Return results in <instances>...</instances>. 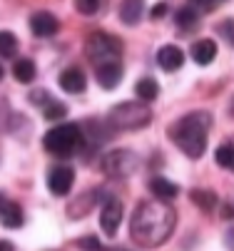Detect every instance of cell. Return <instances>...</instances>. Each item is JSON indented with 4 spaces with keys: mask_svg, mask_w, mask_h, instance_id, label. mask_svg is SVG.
I'll return each instance as SVG.
<instances>
[{
    "mask_svg": "<svg viewBox=\"0 0 234 251\" xmlns=\"http://www.w3.org/2000/svg\"><path fill=\"white\" fill-rule=\"evenodd\" d=\"M217 32L227 40V45L234 48V20H222V23L217 25Z\"/></svg>",
    "mask_w": 234,
    "mask_h": 251,
    "instance_id": "d4e9b609",
    "label": "cell"
},
{
    "mask_svg": "<svg viewBox=\"0 0 234 251\" xmlns=\"http://www.w3.org/2000/svg\"><path fill=\"white\" fill-rule=\"evenodd\" d=\"M219 3H222V0H219Z\"/></svg>",
    "mask_w": 234,
    "mask_h": 251,
    "instance_id": "1f68e13d",
    "label": "cell"
},
{
    "mask_svg": "<svg viewBox=\"0 0 234 251\" xmlns=\"http://www.w3.org/2000/svg\"><path fill=\"white\" fill-rule=\"evenodd\" d=\"M60 87L65 90V92H70V95H80V92H85V87H87V77H85V73L80 67H68L65 73L60 75Z\"/></svg>",
    "mask_w": 234,
    "mask_h": 251,
    "instance_id": "4fadbf2b",
    "label": "cell"
},
{
    "mask_svg": "<svg viewBox=\"0 0 234 251\" xmlns=\"http://www.w3.org/2000/svg\"><path fill=\"white\" fill-rule=\"evenodd\" d=\"M30 30H32V35H38V38H52V35L60 30V23H57V18L52 13L40 10V13H35L30 18Z\"/></svg>",
    "mask_w": 234,
    "mask_h": 251,
    "instance_id": "9c48e42d",
    "label": "cell"
},
{
    "mask_svg": "<svg viewBox=\"0 0 234 251\" xmlns=\"http://www.w3.org/2000/svg\"><path fill=\"white\" fill-rule=\"evenodd\" d=\"M0 251H15V246L10 241H0Z\"/></svg>",
    "mask_w": 234,
    "mask_h": 251,
    "instance_id": "83f0119b",
    "label": "cell"
},
{
    "mask_svg": "<svg viewBox=\"0 0 234 251\" xmlns=\"http://www.w3.org/2000/svg\"><path fill=\"white\" fill-rule=\"evenodd\" d=\"M75 184V172L70 167H65V164H57L48 172V189L55 194V197H65V194H70Z\"/></svg>",
    "mask_w": 234,
    "mask_h": 251,
    "instance_id": "52a82bcc",
    "label": "cell"
},
{
    "mask_svg": "<svg viewBox=\"0 0 234 251\" xmlns=\"http://www.w3.org/2000/svg\"><path fill=\"white\" fill-rule=\"evenodd\" d=\"M189 199H192V204H197L202 211H214V206H217V194L209 192V189H194L189 194Z\"/></svg>",
    "mask_w": 234,
    "mask_h": 251,
    "instance_id": "ffe728a7",
    "label": "cell"
},
{
    "mask_svg": "<svg viewBox=\"0 0 234 251\" xmlns=\"http://www.w3.org/2000/svg\"><path fill=\"white\" fill-rule=\"evenodd\" d=\"M0 80H3V67H0Z\"/></svg>",
    "mask_w": 234,
    "mask_h": 251,
    "instance_id": "4dcf8cb0",
    "label": "cell"
},
{
    "mask_svg": "<svg viewBox=\"0 0 234 251\" xmlns=\"http://www.w3.org/2000/svg\"><path fill=\"white\" fill-rule=\"evenodd\" d=\"M189 52H192V60L197 65H209L217 57V45H214V40H197Z\"/></svg>",
    "mask_w": 234,
    "mask_h": 251,
    "instance_id": "2e32d148",
    "label": "cell"
},
{
    "mask_svg": "<svg viewBox=\"0 0 234 251\" xmlns=\"http://www.w3.org/2000/svg\"><path fill=\"white\" fill-rule=\"evenodd\" d=\"M82 145V129L80 125H57L43 137V147L52 157H73Z\"/></svg>",
    "mask_w": 234,
    "mask_h": 251,
    "instance_id": "3957f363",
    "label": "cell"
},
{
    "mask_svg": "<svg viewBox=\"0 0 234 251\" xmlns=\"http://www.w3.org/2000/svg\"><path fill=\"white\" fill-rule=\"evenodd\" d=\"M103 5V0H75V10L80 15H95Z\"/></svg>",
    "mask_w": 234,
    "mask_h": 251,
    "instance_id": "cb8c5ba5",
    "label": "cell"
},
{
    "mask_svg": "<svg viewBox=\"0 0 234 251\" xmlns=\"http://www.w3.org/2000/svg\"><path fill=\"white\" fill-rule=\"evenodd\" d=\"M150 192L162 201H172L180 194V187L175 182H170V179H164V176H152L150 179Z\"/></svg>",
    "mask_w": 234,
    "mask_h": 251,
    "instance_id": "5bb4252c",
    "label": "cell"
},
{
    "mask_svg": "<svg viewBox=\"0 0 234 251\" xmlns=\"http://www.w3.org/2000/svg\"><path fill=\"white\" fill-rule=\"evenodd\" d=\"M229 115H232V117H234V102H232V112H229Z\"/></svg>",
    "mask_w": 234,
    "mask_h": 251,
    "instance_id": "f546056e",
    "label": "cell"
},
{
    "mask_svg": "<svg viewBox=\"0 0 234 251\" xmlns=\"http://www.w3.org/2000/svg\"><path fill=\"white\" fill-rule=\"evenodd\" d=\"M45 120H62L65 115H68V107H65L62 102H55V100H50V102H45Z\"/></svg>",
    "mask_w": 234,
    "mask_h": 251,
    "instance_id": "603a6c76",
    "label": "cell"
},
{
    "mask_svg": "<svg viewBox=\"0 0 234 251\" xmlns=\"http://www.w3.org/2000/svg\"><path fill=\"white\" fill-rule=\"evenodd\" d=\"M175 23H177V27H180V30H192V27L199 23V10H197V8H192V5H184V8H180V10H177Z\"/></svg>",
    "mask_w": 234,
    "mask_h": 251,
    "instance_id": "d6986e66",
    "label": "cell"
},
{
    "mask_svg": "<svg viewBox=\"0 0 234 251\" xmlns=\"http://www.w3.org/2000/svg\"><path fill=\"white\" fill-rule=\"evenodd\" d=\"M192 3H197V5H212L214 0H192Z\"/></svg>",
    "mask_w": 234,
    "mask_h": 251,
    "instance_id": "f1b7e54d",
    "label": "cell"
},
{
    "mask_svg": "<svg viewBox=\"0 0 234 251\" xmlns=\"http://www.w3.org/2000/svg\"><path fill=\"white\" fill-rule=\"evenodd\" d=\"M95 77H97L100 87L115 90L120 85V80H122V67H120V62H103V65H97Z\"/></svg>",
    "mask_w": 234,
    "mask_h": 251,
    "instance_id": "8fae6325",
    "label": "cell"
},
{
    "mask_svg": "<svg viewBox=\"0 0 234 251\" xmlns=\"http://www.w3.org/2000/svg\"><path fill=\"white\" fill-rule=\"evenodd\" d=\"M18 52V38L8 30H0V57H13Z\"/></svg>",
    "mask_w": 234,
    "mask_h": 251,
    "instance_id": "44dd1931",
    "label": "cell"
},
{
    "mask_svg": "<svg viewBox=\"0 0 234 251\" xmlns=\"http://www.w3.org/2000/svg\"><path fill=\"white\" fill-rule=\"evenodd\" d=\"M137 167H140V157L130 150H115L103 159V169L112 176H130L137 172Z\"/></svg>",
    "mask_w": 234,
    "mask_h": 251,
    "instance_id": "8992f818",
    "label": "cell"
},
{
    "mask_svg": "<svg viewBox=\"0 0 234 251\" xmlns=\"http://www.w3.org/2000/svg\"><path fill=\"white\" fill-rule=\"evenodd\" d=\"M85 52L87 57L95 62V65H103V62H117L115 57L122 52V40L115 38L110 32H92L90 40L85 45Z\"/></svg>",
    "mask_w": 234,
    "mask_h": 251,
    "instance_id": "5b68a950",
    "label": "cell"
},
{
    "mask_svg": "<svg viewBox=\"0 0 234 251\" xmlns=\"http://www.w3.org/2000/svg\"><path fill=\"white\" fill-rule=\"evenodd\" d=\"M23 222H25V217H23L20 204L10 201L0 194V224L8 226V229H18V226H23Z\"/></svg>",
    "mask_w": 234,
    "mask_h": 251,
    "instance_id": "30bf717a",
    "label": "cell"
},
{
    "mask_svg": "<svg viewBox=\"0 0 234 251\" xmlns=\"http://www.w3.org/2000/svg\"><path fill=\"white\" fill-rule=\"evenodd\" d=\"M167 10H170V5H167V3H157V5L152 8L150 18H152V20H162V18L167 15Z\"/></svg>",
    "mask_w": 234,
    "mask_h": 251,
    "instance_id": "4316f807",
    "label": "cell"
},
{
    "mask_svg": "<svg viewBox=\"0 0 234 251\" xmlns=\"http://www.w3.org/2000/svg\"><path fill=\"white\" fill-rule=\"evenodd\" d=\"M13 77H15L18 82H23V85L32 82V80H35V62L27 60V57H20V60L13 65Z\"/></svg>",
    "mask_w": 234,
    "mask_h": 251,
    "instance_id": "ac0fdd59",
    "label": "cell"
},
{
    "mask_svg": "<svg viewBox=\"0 0 234 251\" xmlns=\"http://www.w3.org/2000/svg\"><path fill=\"white\" fill-rule=\"evenodd\" d=\"M209 127H212L209 112H199L197 110V112H189L182 120H177L170 127V137L189 159H199L205 154V150H207Z\"/></svg>",
    "mask_w": 234,
    "mask_h": 251,
    "instance_id": "7a4b0ae2",
    "label": "cell"
},
{
    "mask_svg": "<svg viewBox=\"0 0 234 251\" xmlns=\"http://www.w3.org/2000/svg\"><path fill=\"white\" fill-rule=\"evenodd\" d=\"M78 246H80L82 251H105V246L100 244L97 236H82V239L78 241Z\"/></svg>",
    "mask_w": 234,
    "mask_h": 251,
    "instance_id": "484cf974",
    "label": "cell"
},
{
    "mask_svg": "<svg viewBox=\"0 0 234 251\" xmlns=\"http://www.w3.org/2000/svg\"><path fill=\"white\" fill-rule=\"evenodd\" d=\"M120 224H122V201L110 197V199H105L103 209H100V226H103V231L107 236H115Z\"/></svg>",
    "mask_w": 234,
    "mask_h": 251,
    "instance_id": "ba28073f",
    "label": "cell"
},
{
    "mask_svg": "<svg viewBox=\"0 0 234 251\" xmlns=\"http://www.w3.org/2000/svg\"><path fill=\"white\" fill-rule=\"evenodd\" d=\"M135 92H137L140 102H155L159 97V85L155 77H142L135 82Z\"/></svg>",
    "mask_w": 234,
    "mask_h": 251,
    "instance_id": "e0dca14e",
    "label": "cell"
},
{
    "mask_svg": "<svg viewBox=\"0 0 234 251\" xmlns=\"http://www.w3.org/2000/svg\"><path fill=\"white\" fill-rule=\"evenodd\" d=\"M214 162L229 172H234V147L232 145H219L214 152Z\"/></svg>",
    "mask_w": 234,
    "mask_h": 251,
    "instance_id": "7402d4cb",
    "label": "cell"
},
{
    "mask_svg": "<svg viewBox=\"0 0 234 251\" xmlns=\"http://www.w3.org/2000/svg\"><path fill=\"white\" fill-rule=\"evenodd\" d=\"M152 122L147 102H122L110 110L107 125L112 129H142Z\"/></svg>",
    "mask_w": 234,
    "mask_h": 251,
    "instance_id": "277c9868",
    "label": "cell"
},
{
    "mask_svg": "<svg viewBox=\"0 0 234 251\" xmlns=\"http://www.w3.org/2000/svg\"><path fill=\"white\" fill-rule=\"evenodd\" d=\"M175 224H177V214L167 201L162 199L140 201L130 222V236L135 244L145 249H155L172 236Z\"/></svg>",
    "mask_w": 234,
    "mask_h": 251,
    "instance_id": "6da1fadb",
    "label": "cell"
},
{
    "mask_svg": "<svg viewBox=\"0 0 234 251\" xmlns=\"http://www.w3.org/2000/svg\"><path fill=\"white\" fill-rule=\"evenodd\" d=\"M157 65L164 70V73H175L184 65V52L177 45H164L157 50Z\"/></svg>",
    "mask_w": 234,
    "mask_h": 251,
    "instance_id": "7c38bea8",
    "label": "cell"
},
{
    "mask_svg": "<svg viewBox=\"0 0 234 251\" xmlns=\"http://www.w3.org/2000/svg\"><path fill=\"white\" fill-rule=\"evenodd\" d=\"M145 13V0H122L120 3V20L125 25H137Z\"/></svg>",
    "mask_w": 234,
    "mask_h": 251,
    "instance_id": "9a60e30c",
    "label": "cell"
}]
</instances>
